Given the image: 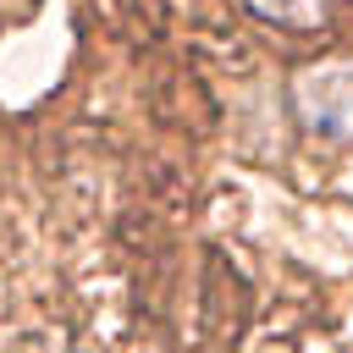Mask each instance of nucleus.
I'll return each mask as SVG.
<instances>
[{
  "instance_id": "1",
  "label": "nucleus",
  "mask_w": 353,
  "mask_h": 353,
  "mask_svg": "<svg viewBox=\"0 0 353 353\" xmlns=\"http://www.w3.org/2000/svg\"><path fill=\"white\" fill-rule=\"evenodd\" d=\"M298 121L320 138L353 143V61H314L292 77Z\"/></svg>"
},
{
  "instance_id": "2",
  "label": "nucleus",
  "mask_w": 353,
  "mask_h": 353,
  "mask_svg": "<svg viewBox=\"0 0 353 353\" xmlns=\"http://www.w3.org/2000/svg\"><path fill=\"white\" fill-rule=\"evenodd\" d=\"M248 6L276 28H320L331 11V0H248Z\"/></svg>"
}]
</instances>
